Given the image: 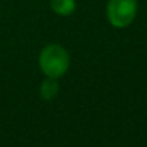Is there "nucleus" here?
<instances>
[{"mask_svg":"<svg viewBox=\"0 0 147 147\" xmlns=\"http://www.w3.org/2000/svg\"><path fill=\"white\" fill-rule=\"evenodd\" d=\"M39 64L46 76L51 79L60 77L69 67V54L61 46L50 45L40 53Z\"/></svg>","mask_w":147,"mask_h":147,"instance_id":"obj_1","label":"nucleus"},{"mask_svg":"<svg viewBox=\"0 0 147 147\" xmlns=\"http://www.w3.org/2000/svg\"><path fill=\"white\" fill-rule=\"evenodd\" d=\"M137 11L136 0H109L107 4V17L109 22L116 27L129 26Z\"/></svg>","mask_w":147,"mask_h":147,"instance_id":"obj_2","label":"nucleus"},{"mask_svg":"<svg viewBox=\"0 0 147 147\" xmlns=\"http://www.w3.org/2000/svg\"><path fill=\"white\" fill-rule=\"evenodd\" d=\"M51 9L60 16H69L76 9L74 0H51Z\"/></svg>","mask_w":147,"mask_h":147,"instance_id":"obj_3","label":"nucleus"},{"mask_svg":"<svg viewBox=\"0 0 147 147\" xmlns=\"http://www.w3.org/2000/svg\"><path fill=\"white\" fill-rule=\"evenodd\" d=\"M57 90H59V86H57V83L49 77V80H46L43 84H42V89H40V93H42V96L43 98H46V100H50V98H53L56 94H57Z\"/></svg>","mask_w":147,"mask_h":147,"instance_id":"obj_4","label":"nucleus"}]
</instances>
